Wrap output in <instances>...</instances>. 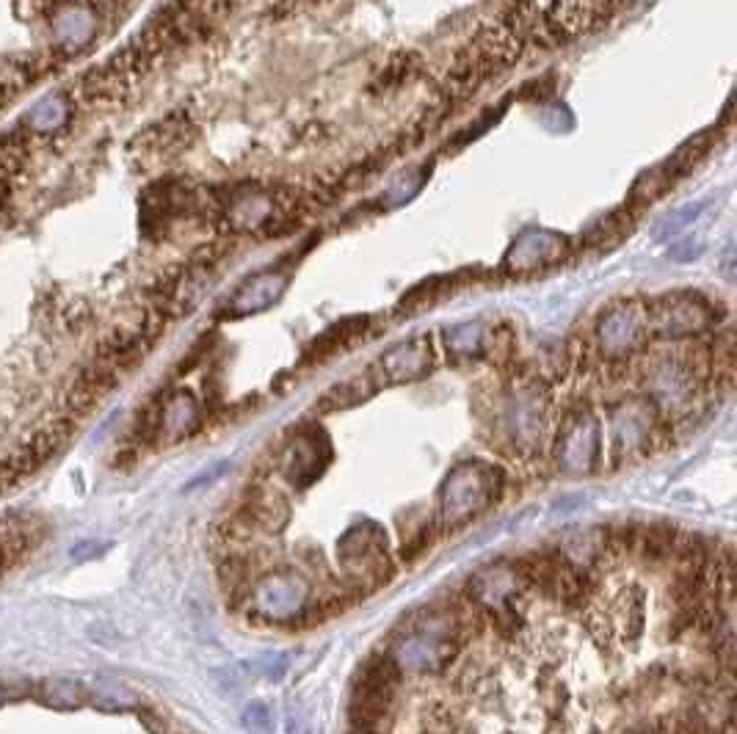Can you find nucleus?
Returning <instances> with one entry per match:
<instances>
[{"mask_svg":"<svg viewBox=\"0 0 737 734\" xmlns=\"http://www.w3.org/2000/svg\"><path fill=\"white\" fill-rule=\"evenodd\" d=\"M401 685V666L390 652L370 654L359 666L351 693V734H384L390 726L392 701Z\"/></svg>","mask_w":737,"mask_h":734,"instance_id":"1","label":"nucleus"},{"mask_svg":"<svg viewBox=\"0 0 737 734\" xmlns=\"http://www.w3.org/2000/svg\"><path fill=\"white\" fill-rule=\"evenodd\" d=\"M503 492V475L486 464H461L439 494V533L456 530L478 517Z\"/></svg>","mask_w":737,"mask_h":734,"instance_id":"2","label":"nucleus"},{"mask_svg":"<svg viewBox=\"0 0 737 734\" xmlns=\"http://www.w3.org/2000/svg\"><path fill=\"white\" fill-rule=\"evenodd\" d=\"M602 459V431L597 414L588 406H577L564 414L555 434V464L566 475H588Z\"/></svg>","mask_w":737,"mask_h":734,"instance_id":"3","label":"nucleus"},{"mask_svg":"<svg viewBox=\"0 0 737 734\" xmlns=\"http://www.w3.org/2000/svg\"><path fill=\"white\" fill-rule=\"evenodd\" d=\"M713 323V304L693 293L663 296L646 307V329H649V337H657V340H685L693 334L707 332Z\"/></svg>","mask_w":737,"mask_h":734,"instance_id":"4","label":"nucleus"},{"mask_svg":"<svg viewBox=\"0 0 737 734\" xmlns=\"http://www.w3.org/2000/svg\"><path fill=\"white\" fill-rule=\"evenodd\" d=\"M657 409L649 401H624L608 414L611 425V467H622L624 461L641 456L652 448Z\"/></svg>","mask_w":737,"mask_h":734,"instance_id":"5","label":"nucleus"},{"mask_svg":"<svg viewBox=\"0 0 737 734\" xmlns=\"http://www.w3.org/2000/svg\"><path fill=\"white\" fill-rule=\"evenodd\" d=\"M649 340L646 329V307L641 304H619L602 315L597 323V343L599 351L608 359H624Z\"/></svg>","mask_w":737,"mask_h":734,"instance_id":"6","label":"nucleus"},{"mask_svg":"<svg viewBox=\"0 0 737 734\" xmlns=\"http://www.w3.org/2000/svg\"><path fill=\"white\" fill-rule=\"evenodd\" d=\"M329 459H332L329 442L318 431H301L293 439V445L285 450V459L279 464V470L296 489H304V486H310L312 481L321 478L323 467L329 464Z\"/></svg>","mask_w":737,"mask_h":734,"instance_id":"7","label":"nucleus"},{"mask_svg":"<svg viewBox=\"0 0 737 734\" xmlns=\"http://www.w3.org/2000/svg\"><path fill=\"white\" fill-rule=\"evenodd\" d=\"M290 503L277 492L265 486H252L243 494V503L238 508L235 525L246 533H279L288 525Z\"/></svg>","mask_w":737,"mask_h":734,"instance_id":"8","label":"nucleus"},{"mask_svg":"<svg viewBox=\"0 0 737 734\" xmlns=\"http://www.w3.org/2000/svg\"><path fill=\"white\" fill-rule=\"evenodd\" d=\"M434 367V348L431 337L420 334L406 343H398L379 359L381 379L387 384H406V381H420L431 373Z\"/></svg>","mask_w":737,"mask_h":734,"instance_id":"9","label":"nucleus"},{"mask_svg":"<svg viewBox=\"0 0 737 734\" xmlns=\"http://www.w3.org/2000/svg\"><path fill=\"white\" fill-rule=\"evenodd\" d=\"M288 287V274L279 271V268H265L249 276L227 301V315L230 318H243V315H254V312H263L268 307H274L282 293Z\"/></svg>","mask_w":737,"mask_h":734,"instance_id":"10","label":"nucleus"},{"mask_svg":"<svg viewBox=\"0 0 737 734\" xmlns=\"http://www.w3.org/2000/svg\"><path fill=\"white\" fill-rule=\"evenodd\" d=\"M199 428V403L191 392H174L169 401L158 409V434L169 442L185 439Z\"/></svg>","mask_w":737,"mask_h":734,"instance_id":"11","label":"nucleus"},{"mask_svg":"<svg viewBox=\"0 0 737 734\" xmlns=\"http://www.w3.org/2000/svg\"><path fill=\"white\" fill-rule=\"evenodd\" d=\"M561 246H564V238H561V235H553V232H530V235L519 238V241L511 246L506 263L508 268H517V271L536 268V265H547L553 263L555 257L561 254Z\"/></svg>","mask_w":737,"mask_h":734,"instance_id":"12","label":"nucleus"},{"mask_svg":"<svg viewBox=\"0 0 737 734\" xmlns=\"http://www.w3.org/2000/svg\"><path fill=\"white\" fill-rule=\"evenodd\" d=\"M674 547H677V528H671V525H649V528H641L633 555H638L646 566L660 569V566H671Z\"/></svg>","mask_w":737,"mask_h":734,"instance_id":"13","label":"nucleus"},{"mask_svg":"<svg viewBox=\"0 0 737 734\" xmlns=\"http://www.w3.org/2000/svg\"><path fill=\"white\" fill-rule=\"evenodd\" d=\"M39 701L50 707V710L58 712H70L83 707L89 701V690L83 688L78 679H67V677H53L45 679L39 685Z\"/></svg>","mask_w":737,"mask_h":734,"instance_id":"14","label":"nucleus"},{"mask_svg":"<svg viewBox=\"0 0 737 734\" xmlns=\"http://www.w3.org/2000/svg\"><path fill=\"white\" fill-rule=\"evenodd\" d=\"M365 332V318H354V321H343L332 326L329 332H323L315 343L307 348V354L304 359L307 362H323V359H329L332 354H337L343 345H348L354 337Z\"/></svg>","mask_w":737,"mask_h":734,"instance_id":"15","label":"nucleus"},{"mask_svg":"<svg viewBox=\"0 0 737 734\" xmlns=\"http://www.w3.org/2000/svg\"><path fill=\"white\" fill-rule=\"evenodd\" d=\"M89 699H92L97 707H103V710H125V707H133V704H136V699H133L125 688L114 685V682H100V690H94V696L89 693Z\"/></svg>","mask_w":737,"mask_h":734,"instance_id":"16","label":"nucleus"},{"mask_svg":"<svg viewBox=\"0 0 737 734\" xmlns=\"http://www.w3.org/2000/svg\"><path fill=\"white\" fill-rule=\"evenodd\" d=\"M622 627H624V635L635 641L641 632H644V599L641 594H635V599H624L622 602Z\"/></svg>","mask_w":737,"mask_h":734,"instance_id":"17","label":"nucleus"},{"mask_svg":"<svg viewBox=\"0 0 737 734\" xmlns=\"http://www.w3.org/2000/svg\"><path fill=\"white\" fill-rule=\"evenodd\" d=\"M243 726L252 734H274V718H271L268 707L260 704V701H254V704L246 707V712H243Z\"/></svg>","mask_w":737,"mask_h":734,"instance_id":"18","label":"nucleus"},{"mask_svg":"<svg viewBox=\"0 0 737 734\" xmlns=\"http://www.w3.org/2000/svg\"><path fill=\"white\" fill-rule=\"evenodd\" d=\"M86 17V12H81L78 17H75V12H70V20H83ZM75 28H78V23H70L67 25V31H64V36L61 39H67V45H78V39H75ZM81 39H86V34H92V23H81Z\"/></svg>","mask_w":737,"mask_h":734,"instance_id":"19","label":"nucleus"},{"mask_svg":"<svg viewBox=\"0 0 737 734\" xmlns=\"http://www.w3.org/2000/svg\"><path fill=\"white\" fill-rule=\"evenodd\" d=\"M224 470H227V461H221V464H216V467H213V472H205V475H199V478H196V481L188 483L185 489H194V486H202V483H213V481H216V478H221V475H224Z\"/></svg>","mask_w":737,"mask_h":734,"instance_id":"20","label":"nucleus"},{"mask_svg":"<svg viewBox=\"0 0 737 734\" xmlns=\"http://www.w3.org/2000/svg\"><path fill=\"white\" fill-rule=\"evenodd\" d=\"M0 704H3V693H0Z\"/></svg>","mask_w":737,"mask_h":734,"instance_id":"21","label":"nucleus"}]
</instances>
